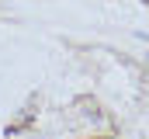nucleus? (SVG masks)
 Wrapping results in <instances>:
<instances>
[]
</instances>
